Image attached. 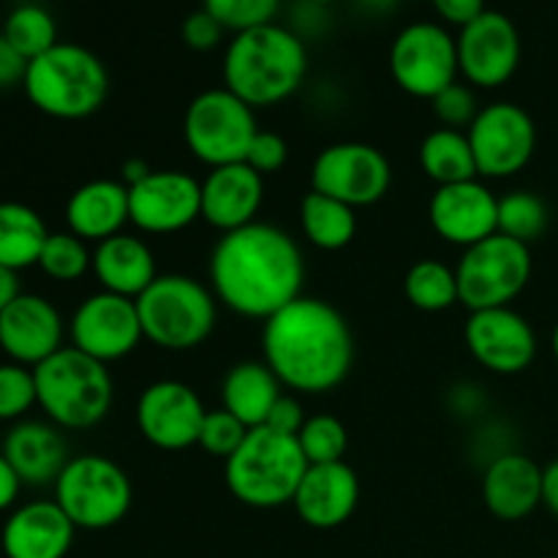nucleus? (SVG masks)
I'll use <instances>...</instances> for the list:
<instances>
[{"label":"nucleus","instance_id":"1","mask_svg":"<svg viewBox=\"0 0 558 558\" xmlns=\"http://www.w3.org/2000/svg\"><path fill=\"white\" fill-rule=\"evenodd\" d=\"M207 276L218 305L267 322L303 294L305 256L287 229L254 221L218 238Z\"/></svg>","mask_w":558,"mask_h":558},{"label":"nucleus","instance_id":"2","mask_svg":"<svg viewBox=\"0 0 558 558\" xmlns=\"http://www.w3.org/2000/svg\"><path fill=\"white\" fill-rule=\"evenodd\" d=\"M262 360L283 390L294 396H325L352 374V327L332 303L300 294L262 325Z\"/></svg>","mask_w":558,"mask_h":558},{"label":"nucleus","instance_id":"3","mask_svg":"<svg viewBox=\"0 0 558 558\" xmlns=\"http://www.w3.org/2000/svg\"><path fill=\"white\" fill-rule=\"evenodd\" d=\"M223 87L248 107L267 109L287 101L303 87L308 52L303 38L281 25L238 33L223 52Z\"/></svg>","mask_w":558,"mask_h":558},{"label":"nucleus","instance_id":"4","mask_svg":"<svg viewBox=\"0 0 558 558\" xmlns=\"http://www.w3.org/2000/svg\"><path fill=\"white\" fill-rule=\"evenodd\" d=\"M22 87L27 101L47 118L85 120L107 104L109 71L87 47L58 41L27 63Z\"/></svg>","mask_w":558,"mask_h":558},{"label":"nucleus","instance_id":"5","mask_svg":"<svg viewBox=\"0 0 558 558\" xmlns=\"http://www.w3.org/2000/svg\"><path fill=\"white\" fill-rule=\"evenodd\" d=\"M308 472L298 436L267 428H251L243 445L223 461L229 494L254 510H278L292 505Z\"/></svg>","mask_w":558,"mask_h":558},{"label":"nucleus","instance_id":"6","mask_svg":"<svg viewBox=\"0 0 558 558\" xmlns=\"http://www.w3.org/2000/svg\"><path fill=\"white\" fill-rule=\"evenodd\" d=\"M38 409L60 430L96 428L114 403L109 365L87 357L80 349L63 347L33 368Z\"/></svg>","mask_w":558,"mask_h":558},{"label":"nucleus","instance_id":"7","mask_svg":"<svg viewBox=\"0 0 558 558\" xmlns=\"http://www.w3.org/2000/svg\"><path fill=\"white\" fill-rule=\"evenodd\" d=\"M145 341L163 352H191L213 336L218 300L210 287L185 272H161L136 298Z\"/></svg>","mask_w":558,"mask_h":558},{"label":"nucleus","instance_id":"8","mask_svg":"<svg viewBox=\"0 0 558 558\" xmlns=\"http://www.w3.org/2000/svg\"><path fill=\"white\" fill-rule=\"evenodd\" d=\"M52 490L60 510L85 532L118 526L134 505V485L125 469L98 452L71 458Z\"/></svg>","mask_w":558,"mask_h":558},{"label":"nucleus","instance_id":"9","mask_svg":"<svg viewBox=\"0 0 558 558\" xmlns=\"http://www.w3.org/2000/svg\"><path fill=\"white\" fill-rule=\"evenodd\" d=\"M256 134V109L227 87L199 93L183 114L185 147L207 169L245 161Z\"/></svg>","mask_w":558,"mask_h":558},{"label":"nucleus","instance_id":"10","mask_svg":"<svg viewBox=\"0 0 558 558\" xmlns=\"http://www.w3.org/2000/svg\"><path fill=\"white\" fill-rule=\"evenodd\" d=\"M532 270V248L526 243L499 232L490 234L488 240L463 251L458 259L456 278L461 305L469 308V314L507 308L526 292Z\"/></svg>","mask_w":558,"mask_h":558},{"label":"nucleus","instance_id":"11","mask_svg":"<svg viewBox=\"0 0 558 558\" xmlns=\"http://www.w3.org/2000/svg\"><path fill=\"white\" fill-rule=\"evenodd\" d=\"M390 74L403 93L434 101L461 76L456 36L436 22H412L392 41Z\"/></svg>","mask_w":558,"mask_h":558},{"label":"nucleus","instance_id":"12","mask_svg":"<svg viewBox=\"0 0 558 558\" xmlns=\"http://www.w3.org/2000/svg\"><path fill=\"white\" fill-rule=\"evenodd\" d=\"M477 174L485 180H507L521 174L537 150L534 118L512 101L485 104L466 131Z\"/></svg>","mask_w":558,"mask_h":558},{"label":"nucleus","instance_id":"13","mask_svg":"<svg viewBox=\"0 0 558 558\" xmlns=\"http://www.w3.org/2000/svg\"><path fill=\"white\" fill-rule=\"evenodd\" d=\"M392 163L368 142L327 145L311 167V191L347 202L349 207H371L390 194Z\"/></svg>","mask_w":558,"mask_h":558},{"label":"nucleus","instance_id":"14","mask_svg":"<svg viewBox=\"0 0 558 558\" xmlns=\"http://www.w3.org/2000/svg\"><path fill=\"white\" fill-rule=\"evenodd\" d=\"M69 347L109 365L136 352L142 332L136 300L112 292H96L82 300L69 319Z\"/></svg>","mask_w":558,"mask_h":558},{"label":"nucleus","instance_id":"15","mask_svg":"<svg viewBox=\"0 0 558 558\" xmlns=\"http://www.w3.org/2000/svg\"><path fill=\"white\" fill-rule=\"evenodd\" d=\"M134 417L147 445L163 452H183L199 441L207 407L185 381L158 379L140 392Z\"/></svg>","mask_w":558,"mask_h":558},{"label":"nucleus","instance_id":"16","mask_svg":"<svg viewBox=\"0 0 558 558\" xmlns=\"http://www.w3.org/2000/svg\"><path fill=\"white\" fill-rule=\"evenodd\" d=\"M129 218L153 238L183 232L202 218V180L183 169H153L129 189Z\"/></svg>","mask_w":558,"mask_h":558},{"label":"nucleus","instance_id":"17","mask_svg":"<svg viewBox=\"0 0 558 558\" xmlns=\"http://www.w3.org/2000/svg\"><path fill=\"white\" fill-rule=\"evenodd\" d=\"M458 69L474 90H496L515 76L523 44L515 22L499 11H485L458 33Z\"/></svg>","mask_w":558,"mask_h":558},{"label":"nucleus","instance_id":"18","mask_svg":"<svg viewBox=\"0 0 558 558\" xmlns=\"http://www.w3.org/2000/svg\"><path fill=\"white\" fill-rule=\"evenodd\" d=\"M463 343L477 365L496 376H518L537 360V332L512 305L469 314Z\"/></svg>","mask_w":558,"mask_h":558},{"label":"nucleus","instance_id":"19","mask_svg":"<svg viewBox=\"0 0 558 558\" xmlns=\"http://www.w3.org/2000/svg\"><path fill=\"white\" fill-rule=\"evenodd\" d=\"M428 221L445 243L466 251L499 232V196L483 178L439 185L428 202Z\"/></svg>","mask_w":558,"mask_h":558},{"label":"nucleus","instance_id":"20","mask_svg":"<svg viewBox=\"0 0 558 558\" xmlns=\"http://www.w3.org/2000/svg\"><path fill=\"white\" fill-rule=\"evenodd\" d=\"M69 325L60 311L41 294L22 292L5 311H0V352L9 363L36 368L65 347Z\"/></svg>","mask_w":558,"mask_h":558},{"label":"nucleus","instance_id":"21","mask_svg":"<svg viewBox=\"0 0 558 558\" xmlns=\"http://www.w3.org/2000/svg\"><path fill=\"white\" fill-rule=\"evenodd\" d=\"M265 178L245 161L216 167L202 180V221L227 234L259 221Z\"/></svg>","mask_w":558,"mask_h":558},{"label":"nucleus","instance_id":"22","mask_svg":"<svg viewBox=\"0 0 558 558\" xmlns=\"http://www.w3.org/2000/svg\"><path fill=\"white\" fill-rule=\"evenodd\" d=\"M360 505V477L347 461L308 466L292 507L300 521L319 532L343 526Z\"/></svg>","mask_w":558,"mask_h":558},{"label":"nucleus","instance_id":"23","mask_svg":"<svg viewBox=\"0 0 558 558\" xmlns=\"http://www.w3.org/2000/svg\"><path fill=\"white\" fill-rule=\"evenodd\" d=\"M76 526L54 499L27 501L3 523L0 548L5 558H65L74 545Z\"/></svg>","mask_w":558,"mask_h":558},{"label":"nucleus","instance_id":"24","mask_svg":"<svg viewBox=\"0 0 558 558\" xmlns=\"http://www.w3.org/2000/svg\"><path fill=\"white\" fill-rule=\"evenodd\" d=\"M483 501L499 521H526L543 507V466L521 450L501 452L483 472Z\"/></svg>","mask_w":558,"mask_h":558},{"label":"nucleus","instance_id":"25","mask_svg":"<svg viewBox=\"0 0 558 558\" xmlns=\"http://www.w3.org/2000/svg\"><path fill=\"white\" fill-rule=\"evenodd\" d=\"M0 452L16 472L22 485L44 488L58 483L71 461L63 430L49 420H20L5 434Z\"/></svg>","mask_w":558,"mask_h":558},{"label":"nucleus","instance_id":"26","mask_svg":"<svg viewBox=\"0 0 558 558\" xmlns=\"http://www.w3.org/2000/svg\"><path fill=\"white\" fill-rule=\"evenodd\" d=\"M65 223L71 234L96 245L125 232V223H131L129 185L109 178L80 185L65 202Z\"/></svg>","mask_w":558,"mask_h":558},{"label":"nucleus","instance_id":"27","mask_svg":"<svg viewBox=\"0 0 558 558\" xmlns=\"http://www.w3.org/2000/svg\"><path fill=\"white\" fill-rule=\"evenodd\" d=\"M93 276L101 292L136 300L161 272L145 238L120 232L93 248Z\"/></svg>","mask_w":558,"mask_h":558},{"label":"nucleus","instance_id":"28","mask_svg":"<svg viewBox=\"0 0 558 558\" xmlns=\"http://www.w3.org/2000/svg\"><path fill=\"white\" fill-rule=\"evenodd\" d=\"M281 396L283 385L265 360L234 363L221 381V409L238 417L245 428H262Z\"/></svg>","mask_w":558,"mask_h":558},{"label":"nucleus","instance_id":"29","mask_svg":"<svg viewBox=\"0 0 558 558\" xmlns=\"http://www.w3.org/2000/svg\"><path fill=\"white\" fill-rule=\"evenodd\" d=\"M47 238V223L33 207L0 202V265L16 272L36 267Z\"/></svg>","mask_w":558,"mask_h":558},{"label":"nucleus","instance_id":"30","mask_svg":"<svg viewBox=\"0 0 558 558\" xmlns=\"http://www.w3.org/2000/svg\"><path fill=\"white\" fill-rule=\"evenodd\" d=\"M300 229L314 248L341 251L357 234V210L347 202L308 191L300 202Z\"/></svg>","mask_w":558,"mask_h":558},{"label":"nucleus","instance_id":"31","mask_svg":"<svg viewBox=\"0 0 558 558\" xmlns=\"http://www.w3.org/2000/svg\"><path fill=\"white\" fill-rule=\"evenodd\" d=\"M420 169L425 178L434 180L436 189L480 178L466 131L441 129V125L425 134L420 145Z\"/></svg>","mask_w":558,"mask_h":558},{"label":"nucleus","instance_id":"32","mask_svg":"<svg viewBox=\"0 0 558 558\" xmlns=\"http://www.w3.org/2000/svg\"><path fill=\"white\" fill-rule=\"evenodd\" d=\"M403 294L412 303V308L425 314H441L452 305L461 303L458 294L456 267L441 259H420L403 276Z\"/></svg>","mask_w":558,"mask_h":558},{"label":"nucleus","instance_id":"33","mask_svg":"<svg viewBox=\"0 0 558 558\" xmlns=\"http://www.w3.org/2000/svg\"><path fill=\"white\" fill-rule=\"evenodd\" d=\"M3 36L31 63L58 44V25L52 14L36 3L16 5L3 25Z\"/></svg>","mask_w":558,"mask_h":558},{"label":"nucleus","instance_id":"34","mask_svg":"<svg viewBox=\"0 0 558 558\" xmlns=\"http://www.w3.org/2000/svg\"><path fill=\"white\" fill-rule=\"evenodd\" d=\"M548 205L539 194L526 189L507 191L499 196V234L532 245L548 229Z\"/></svg>","mask_w":558,"mask_h":558},{"label":"nucleus","instance_id":"35","mask_svg":"<svg viewBox=\"0 0 558 558\" xmlns=\"http://www.w3.org/2000/svg\"><path fill=\"white\" fill-rule=\"evenodd\" d=\"M52 281L74 283L93 270V251L82 238L71 232H49L38 265Z\"/></svg>","mask_w":558,"mask_h":558},{"label":"nucleus","instance_id":"36","mask_svg":"<svg viewBox=\"0 0 558 558\" xmlns=\"http://www.w3.org/2000/svg\"><path fill=\"white\" fill-rule=\"evenodd\" d=\"M298 441L308 466L347 461L349 430L336 414H314V417L305 420L303 430L298 434Z\"/></svg>","mask_w":558,"mask_h":558},{"label":"nucleus","instance_id":"37","mask_svg":"<svg viewBox=\"0 0 558 558\" xmlns=\"http://www.w3.org/2000/svg\"><path fill=\"white\" fill-rule=\"evenodd\" d=\"M202 9L234 36L276 22L281 0H202Z\"/></svg>","mask_w":558,"mask_h":558},{"label":"nucleus","instance_id":"38","mask_svg":"<svg viewBox=\"0 0 558 558\" xmlns=\"http://www.w3.org/2000/svg\"><path fill=\"white\" fill-rule=\"evenodd\" d=\"M33 407H38L33 368L0 363V423H20Z\"/></svg>","mask_w":558,"mask_h":558},{"label":"nucleus","instance_id":"39","mask_svg":"<svg viewBox=\"0 0 558 558\" xmlns=\"http://www.w3.org/2000/svg\"><path fill=\"white\" fill-rule=\"evenodd\" d=\"M248 430L251 428H245V425L240 423L238 417H232L227 409H207V417H205V423H202L199 441H196V447H199V450H205L207 456L227 461V458L232 456L240 445H243L245 436H248Z\"/></svg>","mask_w":558,"mask_h":558},{"label":"nucleus","instance_id":"40","mask_svg":"<svg viewBox=\"0 0 558 558\" xmlns=\"http://www.w3.org/2000/svg\"><path fill=\"white\" fill-rule=\"evenodd\" d=\"M434 107L436 120L441 123V129H456V131H469V125L474 123V118L480 114V101L477 90L466 82H452L450 87L439 93V96L430 101Z\"/></svg>","mask_w":558,"mask_h":558},{"label":"nucleus","instance_id":"41","mask_svg":"<svg viewBox=\"0 0 558 558\" xmlns=\"http://www.w3.org/2000/svg\"><path fill=\"white\" fill-rule=\"evenodd\" d=\"M289 161V145L281 134L276 131L259 129V134L254 136L248 147V156H245V163H248L254 172H259L262 178L267 174H276L287 167Z\"/></svg>","mask_w":558,"mask_h":558},{"label":"nucleus","instance_id":"42","mask_svg":"<svg viewBox=\"0 0 558 558\" xmlns=\"http://www.w3.org/2000/svg\"><path fill=\"white\" fill-rule=\"evenodd\" d=\"M221 36H223V27L218 25L205 9L185 16L183 41L185 47L194 49V52H210V49H216L218 44H221Z\"/></svg>","mask_w":558,"mask_h":558},{"label":"nucleus","instance_id":"43","mask_svg":"<svg viewBox=\"0 0 558 558\" xmlns=\"http://www.w3.org/2000/svg\"><path fill=\"white\" fill-rule=\"evenodd\" d=\"M305 409L300 403V398L294 392H283L281 398L276 401L272 407L270 417H267V428L278 430V434H287V436H298L305 425Z\"/></svg>","mask_w":558,"mask_h":558},{"label":"nucleus","instance_id":"44","mask_svg":"<svg viewBox=\"0 0 558 558\" xmlns=\"http://www.w3.org/2000/svg\"><path fill=\"white\" fill-rule=\"evenodd\" d=\"M436 9V14L447 22V25L456 27H466L472 25L477 16H483L485 11V0H430Z\"/></svg>","mask_w":558,"mask_h":558},{"label":"nucleus","instance_id":"45","mask_svg":"<svg viewBox=\"0 0 558 558\" xmlns=\"http://www.w3.org/2000/svg\"><path fill=\"white\" fill-rule=\"evenodd\" d=\"M25 71H27V60L5 41V36L0 33V90L5 87H14L22 85L25 80Z\"/></svg>","mask_w":558,"mask_h":558},{"label":"nucleus","instance_id":"46","mask_svg":"<svg viewBox=\"0 0 558 558\" xmlns=\"http://www.w3.org/2000/svg\"><path fill=\"white\" fill-rule=\"evenodd\" d=\"M20 490H22L20 477H16V472L11 469V463L5 461V456L0 452V512L11 510V507L16 505V499H20Z\"/></svg>","mask_w":558,"mask_h":558},{"label":"nucleus","instance_id":"47","mask_svg":"<svg viewBox=\"0 0 558 558\" xmlns=\"http://www.w3.org/2000/svg\"><path fill=\"white\" fill-rule=\"evenodd\" d=\"M543 507L558 518V458L543 466Z\"/></svg>","mask_w":558,"mask_h":558},{"label":"nucleus","instance_id":"48","mask_svg":"<svg viewBox=\"0 0 558 558\" xmlns=\"http://www.w3.org/2000/svg\"><path fill=\"white\" fill-rule=\"evenodd\" d=\"M22 294L20 289V272L9 270V267L0 265V311L9 308L16 298Z\"/></svg>","mask_w":558,"mask_h":558},{"label":"nucleus","instance_id":"49","mask_svg":"<svg viewBox=\"0 0 558 558\" xmlns=\"http://www.w3.org/2000/svg\"><path fill=\"white\" fill-rule=\"evenodd\" d=\"M150 172H153V167L145 161V158H129V161L123 163V169H120V180H123V183L131 189V185L142 183V180H145Z\"/></svg>","mask_w":558,"mask_h":558},{"label":"nucleus","instance_id":"50","mask_svg":"<svg viewBox=\"0 0 558 558\" xmlns=\"http://www.w3.org/2000/svg\"><path fill=\"white\" fill-rule=\"evenodd\" d=\"M550 349H554V357H556V363H558V322H556V327H554V336H550Z\"/></svg>","mask_w":558,"mask_h":558},{"label":"nucleus","instance_id":"51","mask_svg":"<svg viewBox=\"0 0 558 558\" xmlns=\"http://www.w3.org/2000/svg\"><path fill=\"white\" fill-rule=\"evenodd\" d=\"M311 3H316V5H332V3H338V0H311Z\"/></svg>","mask_w":558,"mask_h":558}]
</instances>
